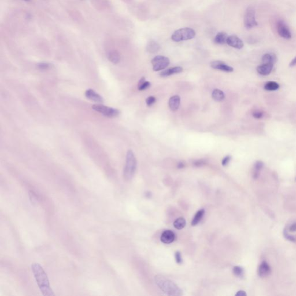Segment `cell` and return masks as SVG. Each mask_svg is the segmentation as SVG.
<instances>
[{
    "mask_svg": "<svg viewBox=\"0 0 296 296\" xmlns=\"http://www.w3.org/2000/svg\"><path fill=\"white\" fill-rule=\"evenodd\" d=\"M186 220L184 218H179L174 222V226L177 230H182L186 226Z\"/></svg>",
    "mask_w": 296,
    "mask_h": 296,
    "instance_id": "obj_24",
    "label": "cell"
},
{
    "mask_svg": "<svg viewBox=\"0 0 296 296\" xmlns=\"http://www.w3.org/2000/svg\"><path fill=\"white\" fill-rule=\"evenodd\" d=\"M271 272V269L268 263L263 261L258 268V274L261 278H265L268 276Z\"/></svg>",
    "mask_w": 296,
    "mask_h": 296,
    "instance_id": "obj_13",
    "label": "cell"
},
{
    "mask_svg": "<svg viewBox=\"0 0 296 296\" xmlns=\"http://www.w3.org/2000/svg\"><path fill=\"white\" fill-rule=\"evenodd\" d=\"M234 274L239 278L243 277L244 276V270L242 267L240 266H235L232 269Z\"/></svg>",
    "mask_w": 296,
    "mask_h": 296,
    "instance_id": "obj_27",
    "label": "cell"
},
{
    "mask_svg": "<svg viewBox=\"0 0 296 296\" xmlns=\"http://www.w3.org/2000/svg\"><path fill=\"white\" fill-rule=\"evenodd\" d=\"M155 283L163 293L169 296H182V291L175 283L161 275L155 277Z\"/></svg>",
    "mask_w": 296,
    "mask_h": 296,
    "instance_id": "obj_2",
    "label": "cell"
},
{
    "mask_svg": "<svg viewBox=\"0 0 296 296\" xmlns=\"http://www.w3.org/2000/svg\"><path fill=\"white\" fill-rule=\"evenodd\" d=\"M211 66L213 69L219 70H221V71L226 72V73H231L234 71V69L232 67L225 64L224 62H223L222 61H219V60L213 61L212 62H211Z\"/></svg>",
    "mask_w": 296,
    "mask_h": 296,
    "instance_id": "obj_10",
    "label": "cell"
},
{
    "mask_svg": "<svg viewBox=\"0 0 296 296\" xmlns=\"http://www.w3.org/2000/svg\"><path fill=\"white\" fill-rule=\"evenodd\" d=\"M279 88V84L275 82H269L264 86V89L267 91H275Z\"/></svg>",
    "mask_w": 296,
    "mask_h": 296,
    "instance_id": "obj_25",
    "label": "cell"
},
{
    "mask_svg": "<svg viewBox=\"0 0 296 296\" xmlns=\"http://www.w3.org/2000/svg\"><path fill=\"white\" fill-rule=\"evenodd\" d=\"M228 36L225 32H219L215 37L214 42L216 44L223 45L226 43Z\"/></svg>",
    "mask_w": 296,
    "mask_h": 296,
    "instance_id": "obj_18",
    "label": "cell"
},
{
    "mask_svg": "<svg viewBox=\"0 0 296 296\" xmlns=\"http://www.w3.org/2000/svg\"><path fill=\"white\" fill-rule=\"evenodd\" d=\"M153 65V70L155 71H158L166 68L170 63L169 58L163 56H157L154 57L151 61Z\"/></svg>",
    "mask_w": 296,
    "mask_h": 296,
    "instance_id": "obj_7",
    "label": "cell"
},
{
    "mask_svg": "<svg viewBox=\"0 0 296 296\" xmlns=\"http://www.w3.org/2000/svg\"><path fill=\"white\" fill-rule=\"evenodd\" d=\"M277 60V56L273 53H266L262 57V61L263 63H270L274 64L276 63Z\"/></svg>",
    "mask_w": 296,
    "mask_h": 296,
    "instance_id": "obj_19",
    "label": "cell"
},
{
    "mask_svg": "<svg viewBox=\"0 0 296 296\" xmlns=\"http://www.w3.org/2000/svg\"><path fill=\"white\" fill-rule=\"evenodd\" d=\"M24 1H30V0H24Z\"/></svg>",
    "mask_w": 296,
    "mask_h": 296,
    "instance_id": "obj_40",
    "label": "cell"
},
{
    "mask_svg": "<svg viewBox=\"0 0 296 296\" xmlns=\"http://www.w3.org/2000/svg\"><path fill=\"white\" fill-rule=\"evenodd\" d=\"M283 235H284L285 238L286 239H287V240H290V241L293 242H296V238H295V237H293V236H292V235H291L287 233V232L286 230H285L283 231Z\"/></svg>",
    "mask_w": 296,
    "mask_h": 296,
    "instance_id": "obj_29",
    "label": "cell"
},
{
    "mask_svg": "<svg viewBox=\"0 0 296 296\" xmlns=\"http://www.w3.org/2000/svg\"><path fill=\"white\" fill-rule=\"evenodd\" d=\"M146 194H146V197H148V195L149 196V197H150V196H151V193H150V192H147Z\"/></svg>",
    "mask_w": 296,
    "mask_h": 296,
    "instance_id": "obj_39",
    "label": "cell"
},
{
    "mask_svg": "<svg viewBox=\"0 0 296 296\" xmlns=\"http://www.w3.org/2000/svg\"><path fill=\"white\" fill-rule=\"evenodd\" d=\"M31 269L43 296H55V295L50 285L48 277L42 267L39 263H34L31 265Z\"/></svg>",
    "mask_w": 296,
    "mask_h": 296,
    "instance_id": "obj_1",
    "label": "cell"
},
{
    "mask_svg": "<svg viewBox=\"0 0 296 296\" xmlns=\"http://www.w3.org/2000/svg\"><path fill=\"white\" fill-rule=\"evenodd\" d=\"M236 296H246V293L245 291L243 290H240L238 291L236 295H235Z\"/></svg>",
    "mask_w": 296,
    "mask_h": 296,
    "instance_id": "obj_35",
    "label": "cell"
},
{
    "mask_svg": "<svg viewBox=\"0 0 296 296\" xmlns=\"http://www.w3.org/2000/svg\"><path fill=\"white\" fill-rule=\"evenodd\" d=\"M156 101V98L153 96H150L146 100V102L148 107L152 106Z\"/></svg>",
    "mask_w": 296,
    "mask_h": 296,
    "instance_id": "obj_28",
    "label": "cell"
},
{
    "mask_svg": "<svg viewBox=\"0 0 296 296\" xmlns=\"http://www.w3.org/2000/svg\"><path fill=\"white\" fill-rule=\"evenodd\" d=\"M137 169V160L133 152L129 150L126 155V164L124 169L123 176L126 180L130 181L135 175Z\"/></svg>",
    "mask_w": 296,
    "mask_h": 296,
    "instance_id": "obj_3",
    "label": "cell"
},
{
    "mask_svg": "<svg viewBox=\"0 0 296 296\" xmlns=\"http://www.w3.org/2000/svg\"><path fill=\"white\" fill-rule=\"evenodd\" d=\"M84 94L87 98L92 101L98 103H102L104 102V98L101 95L92 89L86 90L84 92Z\"/></svg>",
    "mask_w": 296,
    "mask_h": 296,
    "instance_id": "obj_9",
    "label": "cell"
},
{
    "mask_svg": "<svg viewBox=\"0 0 296 296\" xmlns=\"http://www.w3.org/2000/svg\"><path fill=\"white\" fill-rule=\"evenodd\" d=\"M195 32L190 28H182L176 30L172 34L171 39L173 41L178 42L184 41H187L194 38Z\"/></svg>",
    "mask_w": 296,
    "mask_h": 296,
    "instance_id": "obj_4",
    "label": "cell"
},
{
    "mask_svg": "<svg viewBox=\"0 0 296 296\" xmlns=\"http://www.w3.org/2000/svg\"><path fill=\"white\" fill-rule=\"evenodd\" d=\"M181 98L178 95H174L171 97L168 102V105L171 110L172 111H177L180 106Z\"/></svg>",
    "mask_w": 296,
    "mask_h": 296,
    "instance_id": "obj_16",
    "label": "cell"
},
{
    "mask_svg": "<svg viewBox=\"0 0 296 296\" xmlns=\"http://www.w3.org/2000/svg\"><path fill=\"white\" fill-rule=\"evenodd\" d=\"M277 28L278 33L280 37L286 39H289L292 38L291 32L283 21L279 20L277 24Z\"/></svg>",
    "mask_w": 296,
    "mask_h": 296,
    "instance_id": "obj_8",
    "label": "cell"
},
{
    "mask_svg": "<svg viewBox=\"0 0 296 296\" xmlns=\"http://www.w3.org/2000/svg\"><path fill=\"white\" fill-rule=\"evenodd\" d=\"M231 159V156H229V155L226 156V157H224V158H223V159L222 160V166H227L229 164V163H230V161Z\"/></svg>",
    "mask_w": 296,
    "mask_h": 296,
    "instance_id": "obj_33",
    "label": "cell"
},
{
    "mask_svg": "<svg viewBox=\"0 0 296 296\" xmlns=\"http://www.w3.org/2000/svg\"><path fill=\"white\" fill-rule=\"evenodd\" d=\"M160 45L157 44L156 42L151 41L148 42L146 49L147 52L150 53H155L157 52L160 49Z\"/></svg>",
    "mask_w": 296,
    "mask_h": 296,
    "instance_id": "obj_20",
    "label": "cell"
},
{
    "mask_svg": "<svg viewBox=\"0 0 296 296\" xmlns=\"http://www.w3.org/2000/svg\"><path fill=\"white\" fill-rule=\"evenodd\" d=\"M150 86V83L148 81H146L144 77L140 79V81H139L138 84V88L139 90H140V91L146 90L149 88Z\"/></svg>",
    "mask_w": 296,
    "mask_h": 296,
    "instance_id": "obj_26",
    "label": "cell"
},
{
    "mask_svg": "<svg viewBox=\"0 0 296 296\" xmlns=\"http://www.w3.org/2000/svg\"><path fill=\"white\" fill-rule=\"evenodd\" d=\"M183 68L181 67H175L171 68L166 70L160 73V76L161 77H166L170 76L173 74H179L182 72Z\"/></svg>",
    "mask_w": 296,
    "mask_h": 296,
    "instance_id": "obj_17",
    "label": "cell"
},
{
    "mask_svg": "<svg viewBox=\"0 0 296 296\" xmlns=\"http://www.w3.org/2000/svg\"><path fill=\"white\" fill-rule=\"evenodd\" d=\"M274 64L270 63H263L257 68V71L259 74L262 75H268L271 73L273 69Z\"/></svg>",
    "mask_w": 296,
    "mask_h": 296,
    "instance_id": "obj_14",
    "label": "cell"
},
{
    "mask_svg": "<svg viewBox=\"0 0 296 296\" xmlns=\"http://www.w3.org/2000/svg\"><path fill=\"white\" fill-rule=\"evenodd\" d=\"M206 164V161L205 159H199L195 160L193 163L194 166H202Z\"/></svg>",
    "mask_w": 296,
    "mask_h": 296,
    "instance_id": "obj_30",
    "label": "cell"
},
{
    "mask_svg": "<svg viewBox=\"0 0 296 296\" xmlns=\"http://www.w3.org/2000/svg\"><path fill=\"white\" fill-rule=\"evenodd\" d=\"M175 258L176 261L178 264H182L183 263V259L182 258V255L180 252H176L175 253Z\"/></svg>",
    "mask_w": 296,
    "mask_h": 296,
    "instance_id": "obj_31",
    "label": "cell"
},
{
    "mask_svg": "<svg viewBox=\"0 0 296 296\" xmlns=\"http://www.w3.org/2000/svg\"><path fill=\"white\" fill-rule=\"evenodd\" d=\"M253 116L257 119H261L263 116V113L260 111H255L253 113Z\"/></svg>",
    "mask_w": 296,
    "mask_h": 296,
    "instance_id": "obj_34",
    "label": "cell"
},
{
    "mask_svg": "<svg viewBox=\"0 0 296 296\" xmlns=\"http://www.w3.org/2000/svg\"><path fill=\"white\" fill-rule=\"evenodd\" d=\"M296 65V57H295L292 61L290 63V64H289V66L291 67H294Z\"/></svg>",
    "mask_w": 296,
    "mask_h": 296,
    "instance_id": "obj_38",
    "label": "cell"
},
{
    "mask_svg": "<svg viewBox=\"0 0 296 296\" xmlns=\"http://www.w3.org/2000/svg\"><path fill=\"white\" fill-rule=\"evenodd\" d=\"M289 230H290V231H292V232H295V231H296V223H293V224H292L290 226Z\"/></svg>",
    "mask_w": 296,
    "mask_h": 296,
    "instance_id": "obj_36",
    "label": "cell"
},
{
    "mask_svg": "<svg viewBox=\"0 0 296 296\" xmlns=\"http://www.w3.org/2000/svg\"><path fill=\"white\" fill-rule=\"evenodd\" d=\"M92 109L98 113H100L104 116L110 118H116L120 114V111L118 109L105 106L102 104H95L92 105Z\"/></svg>",
    "mask_w": 296,
    "mask_h": 296,
    "instance_id": "obj_5",
    "label": "cell"
},
{
    "mask_svg": "<svg viewBox=\"0 0 296 296\" xmlns=\"http://www.w3.org/2000/svg\"><path fill=\"white\" fill-rule=\"evenodd\" d=\"M212 97L215 101L218 102L222 101L225 98V95L224 92L219 89H215L213 91Z\"/></svg>",
    "mask_w": 296,
    "mask_h": 296,
    "instance_id": "obj_21",
    "label": "cell"
},
{
    "mask_svg": "<svg viewBox=\"0 0 296 296\" xmlns=\"http://www.w3.org/2000/svg\"><path fill=\"white\" fill-rule=\"evenodd\" d=\"M204 214H205V211L203 209L198 211L195 213L193 219L192 220V225L194 226H196L197 224H198L201 221V219H203Z\"/></svg>",
    "mask_w": 296,
    "mask_h": 296,
    "instance_id": "obj_23",
    "label": "cell"
},
{
    "mask_svg": "<svg viewBox=\"0 0 296 296\" xmlns=\"http://www.w3.org/2000/svg\"><path fill=\"white\" fill-rule=\"evenodd\" d=\"M226 43L232 47L240 49L243 47V42L240 38L236 36H230L227 39Z\"/></svg>",
    "mask_w": 296,
    "mask_h": 296,
    "instance_id": "obj_11",
    "label": "cell"
},
{
    "mask_svg": "<svg viewBox=\"0 0 296 296\" xmlns=\"http://www.w3.org/2000/svg\"><path fill=\"white\" fill-rule=\"evenodd\" d=\"M264 166V163L261 161H257L254 166V172L253 177L255 179H257L260 175V171Z\"/></svg>",
    "mask_w": 296,
    "mask_h": 296,
    "instance_id": "obj_22",
    "label": "cell"
},
{
    "mask_svg": "<svg viewBox=\"0 0 296 296\" xmlns=\"http://www.w3.org/2000/svg\"><path fill=\"white\" fill-rule=\"evenodd\" d=\"M160 240L164 243H171L175 240V234L172 230H167L163 232L160 237Z\"/></svg>",
    "mask_w": 296,
    "mask_h": 296,
    "instance_id": "obj_12",
    "label": "cell"
},
{
    "mask_svg": "<svg viewBox=\"0 0 296 296\" xmlns=\"http://www.w3.org/2000/svg\"><path fill=\"white\" fill-rule=\"evenodd\" d=\"M258 25L256 19V12L253 8L249 7L245 12L244 16V26L247 29H251Z\"/></svg>",
    "mask_w": 296,
    "mask_h": 296,
    "instance_id": "obj_6",
    "label": "cell"
},
{
    "mask_svg": "<svg viewBox=\"0 0 296 296\" xmlns=\"http://www.w3.org/2000/svg\"><path fill=\"white\" fill-rule=\"evenodd\" d=\"M37 67L41 70H47L50 67V64L48 63H39L37 64Z\"/></svg>",
    "mask_w": 296,
    "mask_h": 296,
    "instance_id": "obj_32",
    "label": "cell"
},
{
    "mask_svg": "<svg viewBox=\"0 0 296 296\" xmlns=\"http://www.w3.org/2000/svg\"><path fill=\"white\" fill-rule=\"evenodd\" d=\"M185 163L184 162H182V161H180L179 163H178V166H177L178 168H179V169H182V168H185Z\"/></svg>",
    "mask_w": 296,
    "mask_h": 296,
    "instance_id": "obj_37",
    "label": "cell"
},
{
    "mask_svg": "<svg viewBox=\"0 0 296 296\" xmlns=\"http://www.w3.org/2000/svg\"><path fill=\"white\" fill-rule=\"evenodd\" d=\"M107 58L110 62L114 64H118L121 59L120 53L116 50H110L107 53Z\"/></svg>",
    "mask_w": 296,
    "mask_h": 296,
    "instance_id": "obj_15",
    "label": "cell"
}]
</instances>
